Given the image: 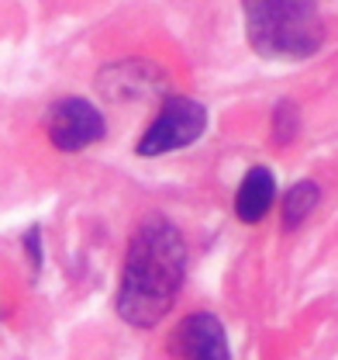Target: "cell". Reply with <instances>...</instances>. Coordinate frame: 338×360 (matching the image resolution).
I'll list each match as a JSON object with an SVG mask.
<instances>
[{
  "mask_svg": "<svg viewBox=\"0 0 338 360\" xmlns=\"http://www.w3.org/2000/svg\"><path fill=\"white\" fill-rule=\"evenodd\" d=\"M187 277V243L166 215H145L128 239L114 309L135 329L159 326Z\"/></svg>",
  "mask_w": 338,
  "mask_h": 360,
  "instance_id": "obj_1",
  "label": "cell"
},
{
  "mask_svg": "<svg viewBox=\"0 0 338 360\" xmlns=\"http://www.w3.org/2000/svg\"><path fill=\"white\" fill-rule=\"evenodd\" d=\"M245 39L259 59L300 63L325 45L318 0H242Z\"/></svg>",
  "mask_w": 338,
  "mask_h": 360,
  "instance_id": "obj_2",
  "label": "cell"
},
{
  "mask_svg": "<svg viewBox=\"0 0 338 360\" xmlns=\"http://www.w3.org/2000/svg\"><path fill=\"white\" fill-rule=\"evenodd\" d=\"M204 132H208V108L204 104H197L194 97H166L159 115L142 132L135 153L138 156H166V153L194 146Z\"/></svg>",
  "mask_w": 338,
  "mask_h": 360,
  "instance_id": "obj_3",
  "label": "cell"
},
{
  "mask_svg": "<svg viewBox=\"0 0 338 360\" xmlns=\"http://www.w3.org/2000/svg\"><path fill=\"white\" fill-rule=\"evenodd\" d=\"M45 135L59 153H83L107 135V122L86 97H59L45 111Z\"/></svg>",
  "mask_w": 338,
  "mask_h": 360,
  "instance_id": "obj_4",
  "label": "cell"
},
{
  "mask_svg": "<svg viewBox=\"0 0 338 360\" xmlns=\"http://www.w3.org/2000/svg\"><path fill=\"white\" fill-rule=\"evenodd\" d=\"M169 357L173 360H231L228 336L221 319L211 312H190L169 333Z\"/></svg>",
  "mask_w": 338,
  "mask_h": 360,
  "instance_id": "obj_5",
  "label": "cell"
},
{
  "mask_svg": "<svg viewBox=\"0 0 338 360\" xmlns=\"http://www.w3.org/2000/svg\"><path fill=\"white\" fill-rule=\"evenodd\" d=\"M97 87L114 104L149 101V97H159L166 90V73L149 59H121V63H111L100 70Z\"/></svg>",
  "mask_w": 338,
  "mask_h": 360,
  "instance_id": "obj_6",
  "label": "cell"
},
{
  "mask_svg": "<svg viewBox=\"0 0 338 360\" xmlns=\"http://www.w3.org/2000/svg\"><path fill=\"white\" fill-rule=\"evenodd\" d=\"M273 201H276V180H273V174H269L266 167H252V170L242 177V184H238L235 215L245 225H255L269 215Z\"/></svg>",
  "mask_w": 338,
  "mask_h": 360,
  "instance_id": "obj_7",
  "label": "cell"
},
{
  "mask_svg": "<svg viewBox=\"0 0 338 360\" xmlns=\"http://www.w3.org/2000/svg\"><path fill=\"white\" fill-rule=\"evenodd\" d=\"M318 201H321V187L314 180H297L283 198V229H300L307 215L318 208Z\"/></svg>",
  "mask_w": 338,
  "mask_h": 360,
  "instance_id": "obj_8",
  "label": "cell"
},
{
  "mask_svg": "<svg viewBox=\"0 0 338 360\" xmlns=\"http://www.w3.org/2000/svg\"><path fill=\"white\" fill-rule=\"evenodd\" d=\"M297 125H300L297 104H294V101H280V104H276V115H273V139H276L280 146L294 142Z\"/></svg>",
  "mask_w": 338,
  "mask_h": 360,
  "instance_id": "obj_9",
  "label": "cell"
},
{
  "mask_svg": "<svg viewBox=\"0 0 338 360\" xmlns=\"http://www.w3.org/2000/svg\"><path fill=\"white\" fill-rule=\"evenodd\" d=\"M25 246H28V257H32V267H42V232L39 229H28L25 236Z\"/></svg>",
  "mask_w": 338,
  "mask_h": 360,
  "instance_id": "obj_10",
  "label": "cell"
}]
</instances>
